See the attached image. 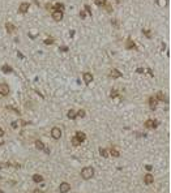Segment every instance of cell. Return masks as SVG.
Here are the masks:
<instances>
[{"label": "cell", "instance_id": "cell-1", "mask_svg": "<svg viewBox=\"0 0 171 193\" xmlns=\"http://www.w3.org/2000/svg\"><path fill=\"white\" fill-rule=\"evenodd\" d=\"M94 168L92 166H88V167H84L81 170V178L85 179V180H89V179H92L94 176Z\"/></svg>", "mask_w": 171, "mask_h": 193}, {"label": "cell", "instance_id": "cell-2", "mask_svg": "<svg viewBox=\"0 0 171 193\" xmlns=\"http://www.w3.org/2000/svg\"><path fill=\"white\" fill-rule=\"evenodd\" d=\"M51 136H52L54 140H59L61 137V130H60V128L54 127L52 129H51Z\"/></svg>", "mask_w": 171, "mask_h": 193}, {"label": "cell", "instance_id": "cell-3", "mask_svg": "<svg viewBox=\"0 0 171 193\" xmlns=\"http://www.w3.org/2000/svg\"><path fill=\"white\" fill-rule=\"evenodd\" d=\"M59 191H60V193H67V192H69V191H71L69 183H67V181H63V183L60 184V187H59Z\"/></svg>", "mask_w": 171, "mask_h": 193}, {"label": "cell", "instance_id": "cell-4", "mask_svg": "<svg viewBox=\"0 0 171 193\" xmlns=\"http://www.w3.org/2000/svg\"><path fill=\"white\" fill-rule=\"evenodd\" d=\"M9 94V86L7 84H0V95L7 96Z\"/></svg>", "mask_w": 171, "mask_h": 193}, {"label": "cell", "instance_id": "cell-5", "mask_svg": "<svg viewBox=\"0 0 171 193\" xmlns=\"http://www.w3.org/2000/svg\"><path fill=\"white\" fill-rule=\"evenodd\" d=\"M145 127L146 128H157L158 127V120H152V119H149V120H146Z\"/></svg>", "mask_w": 171, "mask_h": 193}, {"label": "cell", "instance_id": "cell-6", "mask_svg": "<svg viewBox=\"0 0 171 193\" xmlns=\"http://www.w3.org/2000/svg\"><path fill=\"white\" fill-rule=\"evenodd\" d=\"M52 18L55 21H60L63 18V12H61V10H54V12H52Z\"/></svg>", "mask_w": 171, "mask_h": 193}, {"label": "cell", "instance_id": "cell-7", "mask_svg": "<svg viewBox=\"0 0 171 193\" xmlns=\"http://www.w3.org/2000/svg\"><path fill=\"white\" fill-rule=\"evenodd\" d=\"M156 99H157V100H162V102H165V103H169V98H167V96L165 95L162 92H159V93L157 94Z\"/></svg>", "mask_w": 171, "mask_h": 193}, {"label": "cell", "instance_id": "cell-8", "mask_svg": "<svg viewBox=\"0 0 171 193\" xmlns=\"http://www.w3.org/2000/svg\"><path fill=\"white\" fill-rule=\"evenodd\" d=\"M27 10H29V4H27V3H21L20 8H18V12L20 13H26Z\"/></svg>", "mask_w": 171, "mask_h": 193}, {"label": "cell", "instance_id": "cell-9", "mask_svg": "<svg viewBox=\"0 0 171 193\" xmlns=\"http://www.w3.org/2000/svg\"><path fill=\"white\" fill-rule=\"evenodd\" d=\"M109 77H111V78H118V77H122V73L119 72L118 69H111L110 73H109Z\"/></svg>", "mask_w": 171, "mask_h": 193}, {"label": "cell", "instance_id": "cell-10", "mask_svg": "<svg viewBox=\"0 0 171 193\" xmlns=\"http://www.w3.org/2000/svg\"><path fill=\"white\" fill-rule=\"evenodd\" d=\"M75 137L80 141V142H84V141L86 140V134H85L84 132H80V130H78V132H76V136H75Z\"/></svg>", "mask_w": 171, "mask_h": 193}, {"label": "cell", "instance_id": "cell-11", "mask_svg": "<svg viewBox=\"0 0 171 193\" xmlns=\"http://www.w3.org/2000/svg\"><path fill=\"white\" fill-rule=\"evenodd\" d=\"M82 78H84V81H85V84H90L93 81V75L92 73H84V76H82Z\"/></svg>", "mask_w": 171, "mask_h": 193}, {"label": "cell", "instance_id": "cell-12", "mask_svg": "<svg viewBox=\"0 0 171 193\" xmlns=\"http://www.w3.org/2000/svg\"><path fill=\"white\" fill-rule=\"evenodd\" d=\"M148 102H149V106H150V108H152V110H156V107H157L158 100L154 98V96H150V98H149V100H148Z\"/></svg>", "mask_w": 171, "mask_h": 193}, {"label": "cell", "instance_id": "cell-13", "mask_svg": "<svg viewBox=\"0 0 171 193\" xmlns=\"http://www.w3.org/2000/svg\"><path fill=\"white\" fill-rule=\"evenodd\" d=\"M153 181H154V178H153V175H152V174H146V175H145V178H144V183L149 185V184L153 183Z\"/></svg>", "mask_w": 171, "mask_h": 193}, {"label": "cell", "instance_id": "cell-14", "mask_svg": "<svg viewBox=\"0 0 171 193\" xmlns=\"http://www.w3.org/2000/svg\"><path fill=\"white\" fill-rule=\"evenodd\" d=\"M125 47H127L128 50H133V48H136V44H135V42L132 41V39L128 38L127 42H125Z\"/></svg>", "mask_w": 171, "mask_h": 193}, {"label": "cell", "instance_id": "cell-15", "mask_svg": "<svg viewBox=\"0 0 171 193\" xmlns=\"http://www.w3.org/2000/svg\"><path fill=\"white\" fill-rule=\"evenodd\" d=\"M33 181H34V183H37V184L42 183V181H43V176H42V175H39V174L33 175Z\"/></svg>", "mask_w": 171, "mask_h": 193}, {"label": "cell", "instance_id": "cell-16", "mask_svg": "<svg viewBox=\"0 0 171 193\" xmlns=\"http://www.w3.org/2000/svg\"><path fill=\"white\" fill-rule=\"evenodd\" d=\"M67 116H68V119H71V120H75V119L77 117L76 111L75 110H69V111H68V113H67Z\"/></svg>", "mask_w": 171, "mask_h": 193}, {"label": "cell", "instance_id": "cell-17", "mask_svg": "<svg viewBox=\"0 0 171 193\" xmlns=\"http://www.w3.org/2000/svg\"><path fill=\"white\" fill-rule=\"evenodd\" d=\"M34 144H35V147H37L38 150H43V149H44V144L42 142L41 140H37Z\"/></svg>", "mask_w": 171, "mask_h": 193}, {"label": "cell", "instance_id": "cell-18", "mask_svg": "<svg viewBox=\"0 0 171 193\" xmlns=\"http://www.w3.org/2000/svg\"><path fill=\"white\" fill-rule=\"evenodd\" d=\"M99 154L103 158H107V157H109V150L103 149V147H99Z\"/></svg>", "mask_w": 171, "mask_h": 193}, {"label": "cell", "instance_id": "cell-19", "mask_svg": "<svg viewBox=\"0 0 171 193\" xmlns=\"http://www.w3.org/2000/svg\"><path fill=\"white\" fill-rule=\"evenodd\" d=\"M5 27H7V31L8 33H12L14 30V25L10 24V22H7V24H5Z\"/></svg>", "mask_w": 171, "mask_h": 193}, {"label": "cell", "instance_id": "cell-20", "mask_svg": "<svg viewBox=\"0 0 171 193\" xmlns=\"http://www.w3.org/2000/svg\"><path fill=\"white\" fill-rule=\"evenodd\" d=\"M1 71L5 72V73H10V72H12V68H10L9 65H3L1 67Z\"/></svg>", "mask_w": 171, "mask_h": 193}, {"label": "cell", "instance_id": "cell-21", "mask_svg": "<svg viewBox=\"0 0 171 193\" xmlns=\"http://www.w3.org/2000/svg\"><path fill=\"white\" fill-rule=\"evenodd\" d=\"M76 115L78 116V117H85V110H78V112H76Z\"/></svg>", "mask_w": 171, "mask_h": 193}, {"label": "cell", "instance_id": "cell-22", "mask_svg": "<svg viewBox=\"0 0 171 193\" xmlns=\"http://www.w3.org/2000/svg\"><path fill=\"white\" fill-rule=\"evenodd\" d=\"M54 7H55V9H56V10H61L63 8H64V5H63L61 3H56V4L54 5Z\"/></svg>", "mask_w": 171, "mask_h": 193}, {"label": "cell", "instance_id": "cell-23", "mask_svg": "<svg viewBox=\"0 0 171 193\" xmlns=\"http://www.w3.org/2000/svg\"><path fill=\"white\" fill-rule=\"evenodd\" d=\"M80 144H81V142H80V141H78L76 137H72V145H73V146H78Z\"/></svg>", "mask_w": 171, "mask_h": 193}, {"label": "cell", "instance_id": "cell-24", "mask_svg": "<svg viewBox=\"0 0 171 193\" xmlns=\"http://www.w3.org/2000/svg\"><path fill=\"white\" fill-rule=\"evenodd\" d=\"M110 153H111V155H112V157H119V155H120V154H119V151H118L116 149H111Z\"/></svg>", "mask_w": 171, "mask_h": 193}, {"label": "cell", "instance_id": "cell-25", "mask_svg": "<svg viewBox=\"0 0 171 193\" xmlns=\"http://www.w3.org/2000/svg\"><path fill=\"white\" fill-rule=\"evenodd\" d=\"M110 96H111V98H115V96H118V90L116 89H112L111 93H110Z\"/></svg>", "mask_w": 171, "mask_h": 193}, {"label": "cell", "instance_id": "cell-26", "mask_svg": "<svg viewBox=\"0 0 171 193\" xmlns=\"http://www.w3.org/2000/svg\"><path fill=\"white\" fill-rule=\"evenodd\" d=\"M94 1H95L97 5H99V7H101V5H105V4H106V0H94Z\"/></svg>", "mask_w": 171, "mask_h": 193}, {"label": "cell", "instance_id": "cell-27", "mask_svg": "<svg viewBox=\"0 0 171 193\" xmlns=\"http://www.w3.org/2000/svg\"><path fill=\"white\" fill-rule=\"evenodd\" d=\"M54 43V38H48V39H44V44H52Z\"/></svg>", "mask_w": 171, "mask_h": 193}, {"label": "cell", "instance_id": "cell-28", "mask_svg": "<svg viewBox=\"0 0 171 193\" xmlns=\"http://www.w3.org/2000/svg\"><path fill=\"white\" fill-rule=\"evenodd\" d=\"M85 9H86V12L89 13V16H92V9H90V7L88 4H85Z\"/></svg>", "mask_w": 171, "mask_h": 193}, {"label": "cell", "instance_id": "cell-29", "mask_svg": "<svg viewBox=\"0 0 171 193\" xmlns=\"http://www.w3.org/2000/svg\"><path fill=\"white\" fill-rule=\"evenodd\" d=\"M142 33H144V34H145V35H146L148 38H150V30H146V29H144V30H142Z\"/></svg>", "mask_w": 171, "mask_h": 193}, {"label": "cell", "instance_id": "cell-30", "mask_svg": "<svg viewBox=\"0 0 171 193\" xmlns=\"http://www.w3.org/2000/svg\"><path fill=\"white\" fill-rule=\"evenodd\" d=\"M7 108H8V110H12V111L17 112V113H20V111H18V110H17V108H14V107H10V106H7Z\"/></svg>", "mask_w": 171, "mask_h": 193}, {"label": "cell", "instance_id": "cell-31", "mask_svg": "<svg viewBox=\"0 0 171 193\" xmlns=\"http://www.w3.org/2000/svg\"><path fill=\"white\" fill-rule=\"evenodd\" d=\"M80 17H81V18H85V17H86V13H85V10H81V12H80Z\"/></svg>", "mask_w": 171, "mask_h": 193}, {"label": "cell", "instance_id": "cell-32", "mask_svg": "<svg viewBox=\"0 0 171 193\" xmlns=\"http://www.w3.org/2000/svg\"><path fill=\"white\" fill-rule=\"evenodd\" d=\"M106 7H107V10H109V12H112V8H111V5L110 4H105Z\"/></svg>", "mask_w": 171, "mask_h": 193}, {"label": "cell", "instance_id": "cell-33", "mask_svg": "<svg viewBox=\"0 0 171 193\" xmlns=\"http://www.w3.org/2000/svg\"><path fill=\"white\" fill-rule=\"evenodd\" d=\"M60 51H64V52H65V51H68V47L67 46H61L60 47Z\"/></svg>", "mask_w": 171, "mask_h": 193}, {"label": "cell", "instance_id": "cell-34", "mask_svg": "<svg viewBox=\"0 0 171 193\" xmlns=\"http://www.w3.org/2000/svg\"><path fill=\"white\" fill-rule=\"evenodd\" d=\"M33 193H43V192H42L41 189H34V191H33Z\"/></svg>", "mask_w": 171, "mask_h": 193}, {"label": "cell", "instance_id": "cell-35", "mask_svg": "<svg viewBox=\"0 0 171 193\" xmlns=\"http://www.w3.org/2000/svg\"><path fill=\"white\" fill-rule=\"evenodd\" d=\"M17 55H18V58H21V59H24V55H22L21 52H17Z\"/></svg>", "mask_w": 171, "mask_h": 193}, {"label": "cell", "instance_id": "cell-36", "mask_svg": "<svg viewBox=\"0 0 171 193\" xmlns=\"http://www.w3.org/2000/svg\"><path fill=\"white\" fill-rule=\"evenodd\" d=\"M0 136H4V129L0 128Z\"/></svg>", "mask_w": 171, "mask_h": 193}, {"label": "cell", "instance_id": "cell-37", "mask_svg": "<svg viewBox=\"0 0 171 193\" xmlns=\"http://www.w3.org/2000/svg\"><path fill=\"white\" fill-rule=\"evenodd\" d=\"M69 35H71V37H73V35H75V31L71 30V31H69Z\"/></svg>", "mask_w": 171, "mask_h": 193}, {"label": "cell", "instance_id": "cell-38", "mask_svg": "<svg viewBox=\"0 0 171 193\" xmlns=\"http://www.w3.org/2000/svg\"><path fill=\"white\" fill-rule=\"evenodd\" d=\"M145 168L148 170V171H150V170H152V166H145Z\"/></svg>", "mask_w": 171, "mask_h": 193}, {"label": "cell", "instance_id": "cell-39", "mask_svg": "<svg viewBox=\"0 0 171 193\" xmlns=\"http://www.w3.org/2000/svg\"><path fill=\"white\" fill-rule=\"evenodd\" d=\"M137 72H139V73H142V72H144V69H142V68H139Z\"/></svg>", "mask_w": 171, "mask_h": 193}, {"label": "cell", "instance_id": "cell-40", "mask_svg": "<svg viewBox=\"0 0 171 193\" xmlns=\"http://www.w3.org/2000/svg\"><path fill=\"white\" fill-rule=\"evenodd\" d=\"M0 193H3V192H1V191H0Z\"/></svg>", "mask_w": 171, "mask_h": 193}]
</instances>
